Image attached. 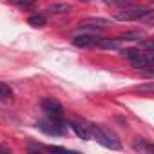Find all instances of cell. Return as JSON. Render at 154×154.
I'll list each match as a JSON object with an SVG mask.
<instances>
[{
	"label": "cell",
	"mask_w": 154,
	"mask_h": 154,
	"mask_svg": "<svg viewBox=\"0 0 154 154\" xmlns=\"http://www.w3.org/2000/svg\"><path fill=\"white\" fill-rule=\"evenodd\" d=\"M140 53H141V49H140V47H138V49H122V54H123V56H127L129 60L136 58Z\"/></svg>",
	"instance_id": "2e32d148"
},
{
	"label": "cell",
	"mask_w": 154,
	"mask_h": 154,
	"mask_svg": "<svg viewBox=\"0 0 154 154\" xmlns=\"http://www.w3.org/2000/svg\"><path fill=\"white\" fill-rule=\"evenodd\" d=\"M140 49H145V51H152L154 53L152 40H140Z\"/></svg>",
	"instance_id": "e0dca14e"
},
{
	"label": "cell",
	"mask_w": 154,
	"mask_h": 154,
	"mask_svg": "<svg viewBox=\"0 0 154 154\" xmlns=\"http://www.w3.org/2000/svg\"><path fill=\"white\" fill-rule=\"evenodd\" d=\"M105 4L109 6H114V8H127V6H132V0H103Z\"/></svg>",
	"instance_id": "9a60e30c"
},
{
	"label": "cell",
	"mask_w": 154,
	"mask_h": 154,
	"mask_svg": "<svg viewBox=\"0 0 154 154\" xmlns=\"http://www.w3.org/2000/svg\"><path fill=\"white\" fill-rule=\"evenodd\" d=\"M27 24L33 26V27H44L45 26V17L44 15H33L27 18Z\"/></svg>",
	"instance_id": "5bb4252c"
},
{
	"label": "cell",
	"mask_w": 154,
	"mask_h": 154,
	"mask_svg": "<svg viewBox=\"0 0 154 154\" xmlns=\"http://www.w3.org/2000/svg\"><path fill=\"white\" fill-rule=\"evenodd\" d=\"M118 38H120L122 42H136V40H141V38H143V31L132 29V31H127V33L118 35Z\"/></svg>",
	"instance_id": "8fae6325"
},
{
	"label": "cell",
	"mask_w": 154,
	"mask_h": 154,
	"mask_svg": "<svg viewBox=\"0 0 154 154\" xmlns=\"http://www.w3.org/2000/svg\"><path fill=\"white\" fill-rule=\"evenodd\" d=\"M36 127L42 131V132H45V134H49V136H62V134H65L67 132V125L63 123V120H40L38 123H36Z\"/></svg>",
	"instance_id": "3957f363"
},
{
	"label": "cell",
	"mask_w": 154,
	"mask_h": 154,
	"mask_svg": "<svg viewBox=\"0 0 154 154\" xmlns=\"http://www.w3.org/2000/svg\"><path fill=\"white\" fill-rule=\"evenodd\" d=\"M0 152H2V154H9L11 150H9L8 147H2V145H0Z\"/></svg>",
	"instance_id": "d6986e66"
},
{
	"label": "cell",
	"mask_w": 154,
	"mask_h": 154,
	"mask_svg": "<svg viewBox=\"0 0 154 154\" xmlns=\"http://www.w3.org/2000/svg\"><path fill=\"white\" fill-rule=\"evenodd\" d=\"M93 138L107 149H112V150L122 149V141L118 140V136L103 125H93Z\"/></svg>",
	"instance_id": "6da1fadb"
},
{
	"label": "cell",
	"mask_w": 154,
	"mask_h": 154,
	"mask_svg": "<svg viewBox=\"0 0 154 154\" xmlns=\"http://www.w3.org/2000/svg\"><path fill=\"white\" fill-rule=\"evenodd\" d=\"M71 9H72V8H71V4H67V2H56V4L47 6V13H51V15H67Z\"/></svg>",
	"instance_id": "30bf717a"
},
{
	"label": "cell",
	"mask_w": 154,
	"mask_h": 154,
	"mask_svg": "<svg viewBox=\"0 0 154 154\" xmlns=\"http://www.w3.org/2000/svg\"><path fill=\"white\" fill-rule=\"evenodd\" d=\"M0 102H13V89L4 82H0Z\"/></svg>",
	"instance_id": "4fadbf2b"
},
{
	"label": "cell",
	"mask_w": 154,
	"mask_h": 154,
	"mask_svg": "<svg viewBox=\"0 0 154 154\" xmlns=\"http://www.w3.org/2000/svg\"><path fill=\"white\" fill-rule=\"evenodd\" d=\"M13 4H17V6H20V8H29V6H33L36 0H11Z\"/></svg>",
	"instance_id": "ac0fdd59"
},
{
	"label": "cell",
	"mask_w": 154,
	"mask_h": 154,
	"mask_svg": "<svg viewBox=\"0 0 154 154\" xmlns=\"http://www.w3.org/2000/svg\"><path fill=\"white\" fill-rule=\"evenodd\" d=\"M42 111L47 114V118L51 120H63V107L58 100L54 98H44L42 100Z\"/></svg>",
	"instance_id": "277c9868"
},
{
	"label": "cell",
	"mask_w": 154,
	"mask_h": 154,
	"mask_svg": "<svg viewBox=\"0 0 154 154\" xmlns=\"http://www.w3.org/2000/svg\"><path fill=\"white\" fill-rule=\"evenodd\" d=\"M123 11H120V13H116L114 15V18L116 20H120V22H132V20H140V18H143L150 9H147V8H140V6H127V8H122Z\"/></svg>",
	"instance_id": "7a4b0ae2"
},
{
	"label": "cell",
	"mask_w": 154,
	"mask_h": 154,
	"mask_svg": "<svg viewBox=\"0 0 154 154\" xmlns=\"http://www.w3.org/2000/svg\"><path fill=\"white\" fill-rule=\"evenodd\" d=\"M69 127L74 131V134L82 138V140H93V125L85 123V122H80V120H72L69 123Z\"/></svg>",
	"instance_id": "5b68a950"
},
{
	"label": "cell",
	"mask_w": 154,
	"mask_h": 154,
	"mask_svg": "<svg viewBox=\"0 0 154 154\" xmlns=\"http://www.w3.org/2000/svg\"><path fill=\"white\" fill-rule=\"evenodd\" d=\"M132 149H134V150H140V152H147V154H150V152L154 150L152 143H150V141H147V140H143V138H138V140H134V143H132Z\"/></svg>",
	"instance_id": "7c38bea8"
},
{
	"label": "cell",
	"mask_w": 154,
	"mask_h": 154,
	"mask_svg": "<svg viewBox=\"0 0 154 154\" xmlns=\"http://www.w3.org/2000/svg\"><path fill=\"white\" fill-rule=\"evenodd\" d=\"M122 44H123V42H122L118 36H114V38H98L94 45L100 47V49H120Z\"/></svg>",
	"instance_id": "9c48e42d"
},
{
	"label": "cell",
	"mask_w": 154,
	"mask_h": 154,
	"mask_svg": "<svg viewBox=\"0 0 154 154\" xmlns=\"http://www.w3.org/2000/svg\"><path fill=\"white\" fill-rule=\"evenodd\" d=\"M80 27H87V29H93V31H102V29L111 27V20H107V18H87V20L80 22Z\"/></svg>",
	"instance_id": "ba28073f"
},
{
	"label": "cell",
	"mask_w": 154,
	"mask_h": 154,
	"mask_svg": "<svg viewBox=\"0 0 154 154\" xmlns=\"http://www.w3.org/2000/svg\"><path fill=\"white\" fill-rule=\"evenodd\" d=\"M98 40L96 33H82V35H76L72 38V45L74 47H80V49H87L91 45H94Z\"/></svg>",
	"instance_id": "52a82bcc"
},
{
	"label": "cell",
	"mask_w": 154,
	"mask_h": 154,
	"mask_svg": "<svg viewBox=\"0 0 154 154\" xmlns=\"http://www.w3.org/2000/svg\"><path fill=\"white\" fill-rule=\"evenodd\" d=\"M131 63H132L134 69H147V67H152V65H154V54H152V51H143V49H141V53H140L136 58H132Z\"/></svg>",
	"instance_id": "8992f818"
},
{
	"label": "cell",
	"mask_w": 154,
	"mask_h": 154,
	"mask_svg": "<svg viewBox=\"0 0 154 154\" xmlns=\"http://www.w3.org/2000/svg\"><path fill=\"white\" fill-rule=\"evenodd\" d=\"M82 2H89V0H82Z\"/></svg>",
	"instance_id": "ffe728a7"
}]
</instances>
